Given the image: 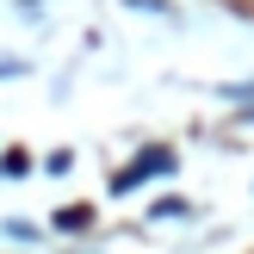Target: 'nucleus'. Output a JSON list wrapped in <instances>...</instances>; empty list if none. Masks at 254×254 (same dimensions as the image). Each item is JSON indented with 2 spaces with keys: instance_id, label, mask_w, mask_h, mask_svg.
Listing matches in <instances>:
<instances>
[{
  "instance_id": "1",
  "label": "nucleus",
  "mask_w": 254,
  "mask_h": 254,
  "mask_svg": "<svg viewBox=\"0 0 254 254\" xmlns=\"http://www.w3.org/2000/svg\"><path fill=\"white\" fill-rule=\"evenodd\" d=\"M155 174H174V149H143L130 168H118V174H112V192H136V186H143V180H155Z\"/></svg>"
},
{
  "instance_id": "2",
  "label": "nucleus",
  "mask_w": 254,
  "mask_h": 254,
  "mask_svg": "<svg viewBox=\"0 0 254 254\" xmlns=\"http://www.w3.org/2000/svg\"><path fill=\"white\" fill-rule=\"evenodd\" d=\"M56 223H62V230H87V205H74V211H62Z\"/></svg>"
}]
</instances>
